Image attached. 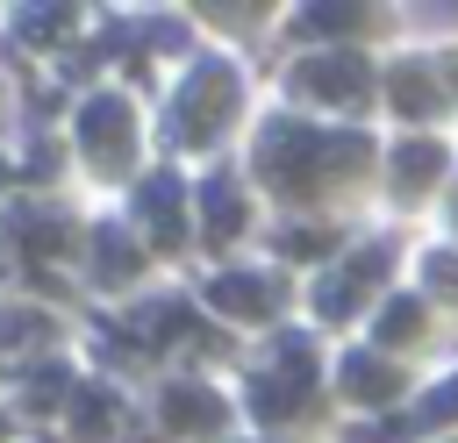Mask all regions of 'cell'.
Segmentation results:
<instances>
[{
	"mask_svg": "<svg viewBox=\"0 0 458 443\" xmlns=\"http://www.w3.org/2000/svg\"><path fill=\"white\" fill-rule=\"evenodd\" d=\"M358 136H315V129H293V121H279V129H265V150H258V171L272 179V186H293V193H308L315 186V171H351L358 164Z\"/></svg>",
	"mask_w": 458,
	"mask_h": 443,
	"instance_id": "6da1fadb",
	"label": "cell"
},
{
	"mask_svg": "<svg viewBox=\"0 0 458 443\" xmlns=\"http://www.w3.org/2000/svg\"><path fill=\"white\" fill-rule=\"evenodd\" d=\"M229 107H236V79H229V64H200V71L186 79V93H179V114H172L179 143H208V136L222 129Z\"/></svg>",
	"mask_w": 458,
	"mask_h": 443,
	"instance_id": "7a4b0ae2",
	"label": "cell"
},
{
	"mask_svg": "<svg viewBox=\"0 0 458 443\" xmlns=\"http://www.w3.org/2000/svg\"><path fill=\"white\" fill-rule=\"evenodd\" d=\"M79 143H86L100 164H122V157H129V107H122L114 93L86 100V114H79Z\"/></svg>",
	"mask_w": 458,
	"mask_h": 443,
	"instance_id": "3957f363",
	"label": "cell"
},
{
	"mask_svg": "<svg viewBox=\"0 0 458 443\" xmlns=\"http://www.w3.org/2000/svg\"><path fill=\"white\" fill-rule=\"evenodd\" d=\"M293 86H301V93H315V100H358L372 79H365V64H358V57H308V64L293 71Z\"/></svg>",
	"mask_w": 458,
	"mask_h": 443,
	"instance_id": "277c9868",
	"label": "cell"
},
{
	"mask_svg": "<svg viewBox=\"0 0 458 443\" xmlns=\"http://www.w3.org/2000/svg\"><path fill=\"white\" fill-rule=\"evenodd\" d=\"M136 207H143V229H150V243H179V179L172 171H150L143 179V193H136Z\"/></svg>",
	"mask_w": 458,
	"mask_h": 443,
	"instance_id": "5b68a950",
	"label": "cell"
},
{
	"mask_svg": "<svg viewBox=\"0 0 458 443\" xmlns=\"http://www.w3.org/2000/svg\"><path fill=\"white\" fill-rule=\"evenodd\" d=\"M301 393H308V372H301V357H293V372H272V379L250 386V407H258L265 422H279V414L301 407Z\"/></svg>",
	"mask_w": 458,
	"mask_h": 443,
	"instance_id": "8992f818",
	"label": "cell"
},
{
	"mask_svg": "<svg viewBox=\"0 0 458 443\" xmlns=\"http://www.w3.org/2000/svg\"><path fill=\"white\" fill-rule=\"evenodd\" d=\"M165 422H172V429H215V422H222V400H215L208 386H186V379H179V386L165 393Z\"/></svg>",
	"mask_w": 458,
	"mask_h": 443,
	"instance_id": "52a82bcc",
	"label": "cell"
},
{
	"mask_svg": "<svg viewBox=\"0 0 458 443\" xmlns=\"http://www.w3.org/2000/svg\"><path fill=\"white\" fill-rule=\"evenodd\" d=\"M14 236L29 243V257H57L64 250V222L57 214H36V207H14Z\"/></svg>",
	"mask_w": 458,
	"mask_h": 443,
	"instance_id": "ba28073f",
	"label": "cell"
},
{
	"mask_svg": "<svg viewBox=\"0 0 458 443\" xmlns=\"http://www.w3.org/2000/svg\"><path fill=\"white\" fill-rule=\"evenodd\" d=\"M136 272V250H129V236H114V229H93V279L100 286H114V279H129Z\"/></svg>",
	"mask_w": 458,
	"mask_h": 443,
	"instance_id": "9c48e42d",
	"label": "cell"
},
{
	"mask_svg": "<svg viewBox=\"0 0 458 443\" xmlns=\"http://www.w3.org/2000/svg\"><path fill=\"white\" fill-rule=\"evenodd\" d=\"M179 329H186V307H179V300H150V307L129 314V336H136V343H165V336H179Z\"/></svg>",
	"mask_w": 458,
	"mask_h": 443,
	"instance_id": "30bf717a",
	"label": "cell"
},
{
	"mask_svg": "<svg viewBox=\"0 0 458 443\" xmlns=\"http://www.w3.org/2000/svg\"><path fill=\"white\" fill-rule=\"evenodd\" d=\"M107 422H114V400H107L100 386H79V393H72V429H79L86 443H100Z\"/></svg>",
	"mask_w": 458,
	"mask_h": 443,
	"instance_id": "8fae6325",
	"label": "cell"
},
{
	"mask_svg": "<svg viewBox=\"0 0 458 443\" xmlns=\"http://www.w3.org/2000/svg\"><path fill=\"white\" fill-rule=\"evenodd\" d=\"M200 207H208V236H236L243 207H236V186H229V179H208V186H200Z\"/></svg>",
	"mask_w": 458,
	"mask_h": 443,
	"instance_id": "7c38bea8",
	"label": "cell"
},
{
	"mask_svg": "<svg viewBox=\"0 0 458 443\" xmlns=\"http://www.w3.org/2000/svg\"><path fill=\"white\" fill-rule=\"evenodd\" d=\"M215 307H229V314H265V307H272V286H265V279H215Z\"/></svg>",
	"mask_w": 458,
	"mask_h": 443,
	"instance_id": "4fadbf2b",
	"label": "cell"
},
{
	"mask_svg": "<svg viewBox=\"0 0 458 443\" xmlns=\"http://www.w3.org/2000/svg\"><path fill=\"white\" fill-rule=\"evenodd\" d=\"M344 386H351L358 400H386V393H394V372H386L379 357H344Z\"/></svg>",
	"mask_w": 458,
	"mask_h": 443,
	"instance_id": "5bb4252c",
	"label": "cell"
},
{
	"mask_svg": "<svg viewBox=\"0 0 458 443\" xmlns=\"http://www.w3.org/2000/svg\"><path fill=\"white\" fill-rule=\"evenodd\" d=\"M394 86H401L394 100H401L408 114H422V107H437V86L422 79V64H401V71H394Z\"/></svg>",
	"mask_w": 458,
	"mask_h": 443,
	"instance_id": "9a60e30c",
	"label": "cell"
},
{
	"mask_svg": "<svg viewBox=\"0 0 458 443\" xmlns=\"http://www.w3.org/2000/svg\"><path fill=\"white\" fill-rule=\"evenodd\" d=\"M64 21H72L64 7H29V14H21V36H29V43H57Z\"/></svg>",
	"mask_w": 458,
	"mask_h": 443,
	"instance_id": "2e32d148",
	"label": "cell"
},
{
	"mask_svg": "<svg viewBox=\"0 0 458 443\" xmlns=\"http://www.w3.org/2000/svg\"><path fill=\"white\" fill-rule=\"evenodd\" d=\"M422 179H437V150L429 143H401V186L415 193Z\"/></svg>",
	"mask_w": 458,
	"mask_h": 443,
	"instance_id": "e0dca14e",
	"label": "cell"
},
{
	"mask_svg": "<svg viewBox=\"0 0 458 443\" xmlns=\"http://www.w3.org/2000/svg\"><path fill=\"white\" fill-rule=\"evenodd\" d=\"M0 343H7V350H29V343H43V314H7Z\"/></svg>",
	"mask_w": 458,
	"mask_h": 443,
	"instance_id": "ac0fdd59",
	"label": "cell"
},
{
	"mask_svg": "<svg viewBox=\"0 0 458 443\" xmlns=\"http://www.w3.org/2000/svg\"><path fill=\"white\" fill-rule=\"evenodd\" d=\"M72 386H64V372H36V386H29V400L36 407H50V400H64Z\"/></svg>",
	"mask_w": 458,
	"mask_h": 443,
	"instance_id": "d6986e66",
	"label": "cell"
},
{
	"mask_svg": "<svg viewBox=\"0 0 458 443\" xmlns=\"http://www.w3.org/2000/svg\"><path fill=\"white\" fill-rule=\"evenodd\" d=\"M379 329H386V336H408V329H415V300H394V307H386V322H379Z\"/></svg>",
	"mask_w": 458,
	"mask_h": 443,
	"instance_id": "ffe728a7",
	"label": "cell"
},
{
	"mask_svg": "<svg viewBox=\"0 0 458 443\" xmlns=\"http://www.w3.org/2000/svg\"><path fill=\"white\" fill-rule=\"evenodd\" d=\"M429 279H437L444 293H458V257H429Z\"/></svg>",
	"mask_w": 458,
	"mask_h": 443,
	"instance_id": "44dd1931",
	"label": "cell"
},
{
	"mask_svg": "<svg viewBox=\"0 0 458 443\" xmlns=\"http://www.w3.org/2000/svg\"><path fill=\"white\" fill-rule=\"evenodd\" d=\"M422 414H458V386H451V393H437V400H429Z\"/></svg>",
	"mask_w": 458,
	"mask_h": 443,
	"instance_id": "7402d4cb",
	"label": "cell"
}]
</instances>
